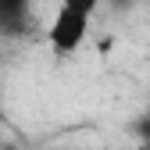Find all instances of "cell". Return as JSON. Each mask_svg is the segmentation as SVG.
Wrapping results in <instances>:
<instances>
[{"mask_svg":"<svg viewBox=\"0 0 150 150\" xmlns=\"http://www.w3.org/2000/svg\"><path fill=\"white\" fill-rule=\"evenodd\" d=\"M86 40H89V18L86 14H75L68 7L54 11L50 25H47V43H50V50L57 54V57H68V54L82 50Z\"/></svg>","mask_w":150,"mask_h":150,"instance_id":"cell-1","label":"cell"},{"mask_svg":"<svg viewBox=\"0 0 150 150\" xmlns=\"http://www.w3.org/2000/svg\"><path fill=\"white\" fill-rule=\"evenodd\" d=\"M57 7H68V11H75V14H86V18H93V11L100 7V0H61Z\"/></svg>","mask_w":150,"mask_h":150,"instance_id":"cell-2","label":"cell"},{"mask_svg":"<svg viewBox=\"0 0 150 150\" xmlns=\"http://www.w3.org/2000/svg\"><path fill=\"white\" fill-rule=\"evenodd\" d=\"M29 0H0V18H18Z\"/></svg>","mask_w":150,"mask_h":150,"instance_id":"cell-3","label":"cell"},{"mask_svg":"<svg viewBox=\"0 0 150 150\" xmlns=\"http://www.w3.org/2000/svg\"><path fill=\"white\" fill-rule=\"evenodd\" d=\"M115 4H129V0H115Z\"/></svg>","mask_w":150,"mask_h":150,"instance_id":"cell-4","label":"cell"}]
</instances>
